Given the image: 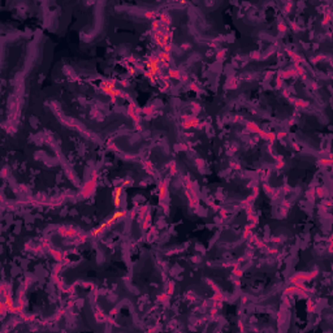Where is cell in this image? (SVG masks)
<instances>
[{
	"label": "cell",
	"mask_w": 333,
	"mask_h": 333,
	"mask_svg": "<svg viewBox=\"0 0 333 333\" xmlns=\"http://www.w3.org/2000/svg\"><path fill=\"white\" fill-rule=\"evenodd\" d=\"M121 190H122V187H117V189L113 190V193H112L113 203H115L116 207L120 206V199H121Z\"/></svg>",
	"instance_id": "obj_1"
},
{
	"label": "cell",
	"mask_w": 333,
	"mask_h": 333,
	"mask_svg": "<svg viewBox=\"0 0 333 333\" xmlns=\"http://www.w3.org/2000/svg\"><path fill=\"white\" fill-rule=\"evenodd\" d=\"M122 216H124V214H122V212H116V214H115V215H113V216H112V217H111V219H109V221L107 222V224H112V222H113V221H116V220H119V217H122Z\"/></svg>",
	"instance_id": "obj_2"
}]
</instances>
